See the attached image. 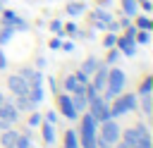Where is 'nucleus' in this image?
<instances>
[{
  "mask_svg": "<svg viewBox=\"0 0 153 148\" xmlns=\"http://www.w3.org/2000/svg\"><path fill=\"white\" fill-rule=\"evenodd\" d=\"M12 103H14V107H17L19 112H29V110H33V107H36V105L31 103V98H29V95H14V100H12Z\"/></svg>",
  "mask_w": 153,
  "mask_h": 148,
  "instance_id": "nucleus-14",
  "label": "nucleus"
},
{
  "mask_svg": "<svg viewBox=\"0 0 153 148\" xmlns=\"http://www.w3.org/2000/svg\"><path fill=\"white\" fill-rule=\"evenodd\" d=\"M122 2V12L127 14V17H136V12H139V0H120Z\"/></svg>",
  "mask_w": 153,
  "mask_h": 148,
  "instance_id": "nucleus-17",
  "label": "nucleus"
},
{
  "mask_svg": "<svg viewBox=\"0 0 153 148\" xmlns=\"http://www.w3.org/2000/svg\"><path fill=\"white\" fill-rule=\"evenodd\" d=\"M41 122H43V115L41 112H33L29 117V127H41Z\"/></svg>",
  "mask_w": 153,
  "mask_h": 148,
  "instance_id": "nucleus-28",
  "label": "nucleus"
},
{
  "mask_svg": "<svg viewBox=\"0 0 153 148\" xmlns=\"http://www.w3.org/2000/svg\"><path fill=\"white\" fill-rule=\"evenodd\" d=\"M134 26H136V29H151L153 21H151L148 14H141V17H136V24H134Z\"/></svg>",
  "mask_w": 153,
  "mask_h": 148,
  "instance_id": "nucleus-24",
  "label": "nucleus"
},
{
  "mask_svg": "<svg viewBox=\"0 0 153 148\" xmlns=\"http://www.w3.org/2000/svg\"><path fill=\"white\" fill-rule=\"evenodd\" d=\"M120 131H122V129H120L117 119H112V117L98 124V138H103V141H105V143H110V146L120 141Z\"/></svg>",
  "mask_w": 153,
  "mask_h": 148,
  "instance_id": "nucleus-3",
  "label": "nucleus"
},
{
  "mask_svg": "<svg viewBox=\"0 0 153 148\" xmlns=\"http://www.w3.org/2000/svg\"><path fill=\"white\" fill-rule=\"evenodd\" d=\"M146 134H151L148 127H146V124H136V127H131V129H122V131H120V138H122L124 143H129V146H136V143L141 141V136H146Z\"/></svg>",
  "mask_w": 153,
  "mask_h": 148,
  "instance_id": "nucleus-6",
  "label": "nucleus"
},
{
  "mask_svg": "<svg viewBox=\"0 0 153 148\" xmlns=\"http://www.w3.org/2000/svg\"><path fill=\"white\" fill-rule=\"evenodd\" d=\"M115 48L120 50V55L134 57V55H136V50H139V43H136L134 38H129V36H117V43H115Z\"/></svg>",
  "mask_w": 153,
  "mask_h": 148,
  "instance_id": "nucleus-7",
  "label": "nucleus"
},
{
  "mask_svg": "<svg viewBox=\"0 0 153 148\" xmlns=\"http://www.w3.org/2000/svg\"><path fill=\"white\" fill-rule=\"evenodd\" d=\"M139 2H141V0H139Z\"/></svg>",
  "mask_w": 153,
  "mask_h": 148,
  "instance_id": "nucleus-45",
  "label": "nucleus"
},
{
  "mask_svg": "<svg viewBox=\"0 0 153 148\" xmlns=\"http://www.w3.org/2000/svg\"><path fill=\"white\" fill-rule=\"evenodd\" d=\"M0 26H12L14 31H26L29 29V24L12 10H2L0 12Z\"/></svg>",
  "mask_w": 153,
  "mask_h": 148,
  "instance_id": "nucleus-5",
  "label": "nucleus"
},
{
  "mask_svg": "<svg viewBox=\"0 0 153 148\" xmlns=\"http://www.w3.org/2000/svg\"><path fill=\"white\" fill-rule=\"evenodd\" d=\"M55 98H57L60 112H62L67 119H76V110H74V105H72V98H69V93H60V95H55Z\"/></svg>",
  "mask_w": 153,
  "mask_h": 148,
  "instance_id": "nucleus-10",
  "label": "nucleus"
},
{
  "mask_svg": "<svg viewBox=\"0 0 153 148\" xmlns=\"http://www.w3.org/2000/svg\"><path fill=\"white\" fill-rule=\"evenodd\" d=\"M151 91H153V76H146L139 86V95H151Z\"/></svg>",
  "mask_w": 153,
  "mask_h": 148,
  "instance_id": "nucleus-20",
  "label": "nucleus"
},
{
  "mask_svg": "<svg viewBox=\"0 0 153 148\" xmlns=\"http://www.w3.org/2000/svg\"><path fill=\"white\" fill-rule=\"evenodd\" d=\"M115 43H117V36H115V33H112V31H110V33H108V36H105V38H103V45H105V48H112V45H115Z\"/></svg>",
  "mask_w": 153,
  "mask_h": 148,
  "instance_id": "nucleus-29",
  "label": "nucleus"
},
{
  "mask_svg": "<svg viewBox=\"0 0 153 148\" xmlns=\"http://www.w3.org/2000/svg\"><path fill=\"white\" fill-rule=\"evenodd\" d=\"M112 100H115V103L110 105V117H112V119H117V117H122V115H129V112H134V110L139 107V95H136V93H120V95H115Z\"/></svg>",
  "mask_w": 153,
  "mask_h": 148,
  "instance_id": "nucleus-1",
  "label": "nucleus"
},
{
  "mask_svg": "<svg viewBox=\"0 0 153 148\" xmlns=\"http://www.w3.org/2000/svg\"><path fill=\"white\" fill-rule=\"evenodd\" d=\"M48 45H50V50H60V45H62V41H60V36H57V38H53V41H50Z\"/></svg>",
  "mask_w": 153,
  "mask_h": 148,
  "instance_id": "nucleus-34",
  "label": "nucleus"
},
{
  "mask_svg": "<svg viewBox=\"0 0 153 148\" xmlns=\"http://www.w3.org/2000/svg\"><path fill=\"white\" fill-rule=\"evenodd\" d=\"M0 12H2V2H0Z\"/></svg>",
  "mask_w": 153,
  "mask_h": 148,
  "instance_id": "nucleus-43",
  "label": "nucleus"
},
{
  "mask_svg": "<svg viewBox=\"0 0 153 148\" xmlns=\"http://www.w3.org/2000/svg\"><path fill=\"white\" fill-rule=\"evenodd\" d=\"M139 7H141V10L146 12V14H148V12L153 10V5H151V0H141V2H139Z\"/></svg>",
  "mask_w": 153,
  "mask_h": 148,
  "instance_id": "nucleus-32",
  "label": "nucleus"
},
{
  "mask_svg": "<svg viewBox=\"0 0 153 148\" xmlns=\"http://www.w3.org/2000/svg\"><path fill=\"white\" fill-rule=\"evenodd\" d=\"M0 117H2V119H7L10 124H14V122L19 119V110L14 107V103H12V100H7V98H5V100L0 103Z\"/></svg>",
  "mask_w": 153,
  "mask_h": 148,
  "instance_id": "nucleus-11",
  "label": "nucleus"
},
{
  "mask_svg": "<svg viewBox=\"0 0 153 148\" xmlns=\"http://www.w3.org/2000/svg\"><path fill=\"white\" fill-rule=\"evenodd\" d=\"M2 100H5V95H2V93H0V103H2Z\"/></svg>",
  "mask_w": 153,
  "mask_h": 148,
  "instance_id": "nucleus-42",
  "label": "nucleus"
},
{
  "mask_svg": "<svg viewBox=\"0 0 153 148\" xmlns=\"http://www.w3.org/2000/svg\"><path fill=\"white\" fill-rule=\"evenodd\" d=\"M76 84H79V81H76V79H74V74H69V76H67V79H65V91H67V93H72V91H74V86H76Z\"/></svg>",
  "mask_w": 153,
  "mask_h": 148,
  "instance_id": "nucleus-27",
  "label": "nucleus"
},
{
  "mask_svg": "<svg viewBox=\"0 0 153 148\" xmlns=\"http://www.w3.org/2000/svg\"><path fill=\"white\" fill-rule=\"evenodd\" d=\"M86 107H88V115H91L98 124H100V122H105V119H110V105H108L100 95H96L93 100H88V105H86Z\"/></svg>",
  "mask_w": 153,
  "mask_h": 148,
  "instance_id": "nucleus-4",
  "label": "nucleus"
},
{
  "mask_svg": "<svg viewBox=\"0 0 153 148\" xmlns=\"http://www.w3.org/2000/svg\"><path fill=\"white\" fill-rule=\"evenodd\" d=\"M91 17H93V21H103V24H108L110 19H115V17H112L105 7H96V10L91 12Z\"/></svg>",
  "mask_w": 153,
  "mask_h": 148,
  "instance_id": "nucleus-16",
  "label": "nucleus"
},
{
  "mask_svg": "<svg viewBox=\"0 0 153 148\" xmlns=\"http://www.w3.org/2000/svg\"><path fill=\"white\" fill-rule=\"evenodd\" d=\"M60 50H67V53H72V50H74V45H72V43H62V45H60Z\"/></svg>",
  "mask_w": 153,
  "mask_h": 148,
  "instance_id": "nucleus-39",
  "label": "nucleus"
},
{
  "mask_svg": "<svg viewBox=\"0 0 153 148\" xmlns=\"http://www.w3.org/2000/svg\"><path fill=\"white\" fill-rule=\"evenodd\" d=\"M7 67V57H5V50L0 48V69H5Z\"/></svg>",
  "mask_w": 153,
  "mask_h": 148,
  "instance_id": "nucleus-35",
  "label": "nucleus"
},
{
  "mask_svg": "<svg viewBox=\"0 0 153 148\" xmlns=\"http://www.w3.org/2000/svg\"><path fill=\"white\" fill-rule=\"evenodd\" d=\"M26 84H33V81H38V79H43V74L38 72V69H33V67H22L19 72H17Z\"/></svg>",
  "mask_w": 153,
  "mask_h": 148,
  "instance_id": "nucleus-13",
  "label": "nucleus"
},
{
  "mask_svg": "<svg viewBox=\"0 0 153 148\" xmlns=\"http://www.w3.org/2000/svg\"><path fill=\"white\" fill-rule=\"evenodd\" d=\"M48 84H50V88H53V93H55V95H57V81H55V79H53V76H50V79H48Z\"/></svg>",
  "mask_w": 153,
  "mask_h": 148,
  "instance_id": "nucleus-36",
  "label": "nucleus"
},
{
  "mask_svg": "<svg viewBox=\"0 0 153 148\" xmlns=\"http://www.w3.org/2000/svg\"><path fill=\"white\" fill-rule=\"evenodd\" d=\"M43 64H45V60H43V57H38V60H36V69H41Z\"/></svg>",
  "mask_w": 153,
  "mask_h": 148,
  "instance_id": "nucleus-40",
  "label": "nucleus"
},
{
  "mask_svg": "<svg viewBox=\"0 0 153 148\" xmlns=\"http://www.w3.org/2000/svg\"><path fill=\"white\" fill-rule=\"evenodd\" d=\"M139 105H141V112H143L146 117H151V110H153V105H151V95H139Z\"/></svg>",
  "mask_w": 153,
  "mask_h": 148,
  "instance_id": "nucleus-21",
  "label": "nucleus"
},
{
  "mask_svg": "<svg viewBox=\"0 0 153 148\" xmlns=\"http://www.w3.org/2000/svg\"><path fill=\"white\" fill-rule=\"evenodd\" d=\"M74 79H76V81H79V84H88V81H91V76H88V74H84V72H81V69H79V72H76V74H74Z\"/></svg>",
  "mask_w": 153,
  "mask_h": 148,
  "instance_id": "nucleus-30",
  "label": "nucleus"
},
{
  "mask_svg": "<svg viewBox=\"0 0 153 148\" xmlns=\"http://www.w3.org/2000/svg\"><path fill=\"white\" fill-rule=\"evenodd\" d=\"M50 31L57 33V36H65V26H62V21H60V19H53V21H50Z\"/></svg>",
  "mask_w": 153,
  "mask_h": 148,
  "instance_id": "nucleus-25",
  "label": "nucleus"
},
{
  "mask_svg": "<svg viewBox=\"0 0 153 148\" xmlns=\"http://www.w3.org/2000/svg\"><path fill=\"white\" fill-rule=\"evenodd\" d=\"M117 24H120V29H127V26L131 24V17H127V14H124L122 19H117Z\"/></svg>",
  "mask_w": 153,
  "mask_h": 148,
  "instance_id": "nucleus-33",
  "label": "nucleus"
},
{
  "mask_svg": "<svg viewBox=\"0 0 153 148\" xmlns=\"http://www.w3.org/2000/svg\"><path fill=\"white\" fill-rule=\"evenodd\" d=\"M117 60H120V50L112 45V48H110V53H108V57H105V64H115Z\"/></svg>",
  "mask_w": 153,
  "mask_h": 148,
  "instance_id": "nucleus-26",
  "label": "nucleus"
},
{
  "mask_svg": "<svg viewBox=\"0 0 153 148\" xmlns=\"http://www.w3.org/2000/svg\"><path fill=\"white\" fill-rule=\"evenodd\" d=\"M96 136H98V122L86 112L81 117V127H79V148H96Z\"/></svg>",
  "mask_w": 153,
  "mask_h": 148,
  "instance_id": "nucleus-2",
  "label": "nucleus"
},
{
  "mask_svg": "<svg viewBox=\"0 0 153 148\" xmlns=\"http://www.w3.org/2000/svg\"><path fill=\"white\" fill-rule=\"evenodd\" d=\"M65 12H67V17H81L86 12V5H84V0H72V2H67Z\"/></svg>",
  "mask_w": 153,
  "mask_h": 148,
  "instance_id": "nucleus-12",
  "label": "nucleus"
},
{
  "mask_svg": "<svg viewBox=\"0 0 153 148\" xmlns=\"http://www.w3.org/2000/svg\"><path fill=\"white\" fill-rule=\"evenodd\" d=\"M12 36H14V29H12V26H0V45L10 43Z\"/></svg>",
  "mask_w": 153,
  "mask_h": 148,
  "instance_id": "nucleus-22",
  "label": "nucleus"
},
{
  "mask_svg": "<svg viewBox=\"0 0 153 148\" xmlns=\"http://www.w3.org/2000/svg\"><path fill=\"white\" fill-rule=\"evenodd\" d=\"M7 88H10L14 95H29V84H26L19 74H10V76H7Z\"/></svg>",
  "mask_w": 153,
  "mask_h": 148,
  "instance_id": "nucleus-9",
  "label": "nucleus"
},
{
  "mask_svg": "<svg viewBox=\"0 0 153 148\" xmlns=\"http://www.w3.org/2000/svg\"><path fill=\"white\" fill-rule=\"evenodd\" d=\"M108 69H110V67H108L105 62H100V64L96 67V72L91 74V86H93L96 91H103V88H105V81H108Z\"/></svg>",
  "mask_w": 153,
  "mask_h": 148,
  "instance_id": "nucleus-8",
  "label": "nucleus"
},
{
  "mask_svg": "<svg viewBox=\"0 0 153 148\" xmlns=\"http://www.w3.org/2000/svg\"><path fill=\"white\" fill-rule=\"evenodd\" d=\"M12 148H31V136L29 134H17V141Z\"/></svg>",
  "mask_w": 153,
  "mask_h": 148,
  "instance_id": "nucleus-23",
  "label": "nucleus"
},
{
  "mask_svg": "<svg viewBox=\"0 0 153 148\" xmlns=\"http://www.w3.org/2000/svg\"><path fill=\"white\" fill-rule=\"evenodd\" d=\"M41 124H43V129H41L43 141H45V143H53V141H55V127H53L50 122H41Z\"/></svg>",
  "mask_w": 153,
  "mask_h": 148,
  "instance_id": "nucleus-18",
  "label": "nucleus"
},
{
  "mask_svg": "<svg viewBox=\"0 0 153 148\" xmlns=\"http://www.w3.org/2000/svg\"><path fill=\"white\" fill-rule=\"evenodd\" d=\"M98 64H100V62H98V60H96V57L91 55V57H86V60H84V64H81V72L91 76V74L96 72V67H98Z\"/></svg>",
  "mask_w": 153,
  "mask_h": 148,
  "instance_id": "nucleus-19",
  "label": "nucleus"
},
{
  "mask_svg": "<svg viewBox=\"0 0 153 148\" xmlns=\"http://www.w3.org/2000/svg\"><path fill=\"white\" fill-rule=\"evenodd\" d=\"M17 134H19V131H12V129L0 131V146H2V148H12L14 141H17Z\"/></svg>",
  "mask_w": 153,
  "mask_h": 148,
  "instance_id": "nucleus-15",
  "label": "nucleus"
},
{
  "mask_svg": "<svg viewBox=\"0 0 153 148\" xmlns=\"http://www.w3.org/2000/svg\"><path fill=\"white\" fill-rule=\"evenodd\" d=\"M131 148H139V146H131Z\"/></svg>",
  "mask_w": 153,
  "mask_h": 148,
  "instance_id": "nucleus-44",
  "label": "nucleus"
},
{
  "mask_svg": "<svg viewBox=\"0 0 153 148\" xmlns=\"http://www.w3.org/2000/svg\"><path fill=\"white\" fill-rule=\"evenodd\" d=\"M10 127H12V124H10L7 119H2V117H0V131H5V129H10Z\"/></svg>",
  "mask_w": 153,
  "mask_h": 148,
  "instance_id": "nucleus-38",
  "label": "nucleus"
},
{
  "mask_svg": "<svg viewBox=\"0 0 153 148\" xmlns=\"http://www.w3.org/2000/svg\"><path fill=\"white\" fill-rule=\"evenodd\" d=\"M55 119H57V115H55V112H48V115H45V122H50V124H55Z\"/></svg>",
  "mask_w": 153,
  "mask_h": 148,
  "instance_id": "nucleus-37",
  "label": "nucleus"
},
{
  "mask_svg": "<svg viewBox=\"0 0 153 148\" xmlns=\"http://www.w3.org/2000/svg\"><path fill=\"white\" fill-rule=\"evenodd\" d=\"M65 33H69V36H74V33L81 36V31L76 29V24H67V26H65Z\"/></svg>",
  "mask_w": 153,
  "mask_h": 148,
  "instance_id": "nucleus-31",
  "label": "nucleus"
},
{
  "mask_svg": "<svg viewBox=\"0 0 153 148\" xmlns=\"http://www.w3.org/2000/svg\"><path fill=\"white\" fill-rule=\"evenodd\" d=\"M110 2H112V0H98V5H100V7H108Z\"/></svg>",
  "mask_w": 153,
  "mask_h": 148,
  "instance_id": "nucleus-41",
  "label": "nucleus"
}]
</instances>
